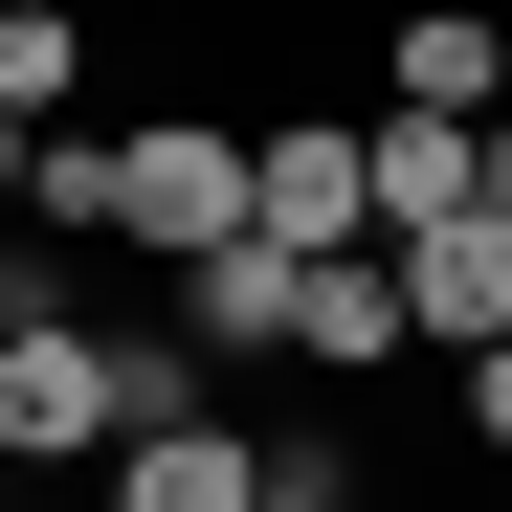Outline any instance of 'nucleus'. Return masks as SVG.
<instances>
[{
    "mask_svg": "<svg viewBox=\"0 0 512 512\" xmlns=\"http://www.w3.org/2000/svg\"><path fill=\"white\" fill-rule=\"evenodd\" d=\"M112 334L134 312H23V334H0V446H23V468H90V446H134V357H112Z\"/></svg>",
    "mask_w": 512,
    "mask_h": 512,
    "instance_id": "nucleus-1",
    "label": "nucleus"
},
{
    "mask_svg": "<svg viewBox=\"0 0 512 512\" xmlns=\"http://www.w3.org/2000/svg\"><path fill=\"white\" fill-rule=\"evenodd\" d=\"M112 245L223 268V245H245V112H134L112 134Z\"/></svg>",
    "mask_w": 512,
    "mask_h": 512,
    "instance_id": "nucleus-2",
    "label": "nucleus"
},
{
    "mask_svg": "<svg viewBox=\"0 0 512 512\" xmlns=\"http://www.w3.org/2000/svg\"><path fill=\"white\" fill-rule=\"evenodd\" d=\"M245 223H268L290 268L379 245V112H268V134H245Z\"/></svg>",
    "mask_w": 512,
    "mask_h": 512,
    "instance_id": "nucleus-3",
    "label": "nucleus"
},
{
    "mask_svg": "<svg viewBox=\"0 0 512 512\" xmlns=\"http://www.w3.org/2000/svg\"><path fill=\"white\" fill-rule=\"evenodd\" d=\"M401 268V312H423V357H512V223L468 201V223H423V245H379Z\"/></svg>",
    "mask_w": 512,
    "mask_h": 512,
    "instance_id": "nucleus-4",
    "label": "nucleus"
},
{
    "mask_svg": "<svg viewBox=\"0 0 512 512\" xmlns=\"http://www.w3.org/2000/svg\"><path fill=\"white\" fill-rule=\"evenodd\" d=\"M379 90L446 112V134H490V112H512V23H490V0H423V23L379 45Z\"/></svg>",
    "mask_w": 512,
    "mask_h": 512,
    "instance_id": "nucleus-5",
    "label": "nucleus"
},
{
    "mask_svg": "<svg viewBox=\"0 0 512 512\" xmlns=\"http://www.w3.org/2000/svg\"><path fill=\"white\" fill-rule=\"evenodd\" d=\"M290 357H312V379H379V357H423V312H401V268H379V245L290 268Z\"/></svg>",
    "mask_w": 512,
    "mask_h": 512,
    "instance_id": "nucleus-6",
    "label": "nucleus"
},
{
    "mask_svg": "<svg viewBox=\"0 0 512 512\" xmlns=\"http://www.w3.org/2000/svg\"><path fill=\"white\" fill-rule=\"evenodd\" d=\"M112 512H268V446L245 423H156V446H112Z\"/></svg>",
    "mask_w": 512,
    "mask_h": 512,
    "instance_id": "nucleus-7",
    "label": "nucleus"
},
{
    "mask_svg": "<svg viewBox=\"0 0 512 512\" xmlns=\"http://www.w3.org/2000/svg\"><path fill=\"white\" fill-rule=\"evenodd\" d=\"M179 334H201V357H290V245L245 223L223 268H179Z\"/></svg>",
    "mask_w": 512,
    "mask_h": 512,
    "instance_id": "nucleus-8",
    "label": "nucleus"
},
{
    "mask_svg": "<svg viewBox=\"0 0 512 512\" xmlns=\"http://www.w3.org/2000/svg\"><path fill=\"white\" fill-rule=\"evenodd\" d=\"M468 156H490V134H446V112H379V245L468 223Z\"/></svg>",
    "mask_w": 512,
    "mask_h": 512,
    "instance_id": "nucleus-9",
    "label": "nucleus"
},
{
    "mask_svg": "<svg viewBox=\"0 0 512 512\" xmlns=\"http://www.w3.org/2000/svg\"><path fill=\"white\" fill-rule=\"evenodd\" d=\"M67 90H90V23H67V0H0V112L67 134Z\"/></svg>",
    "mask_w": 512,
    "mask_h": 512,
    "instance_id": "nucleus-10",
    "label": "nucleus"
},
{
    "mask_svg": "<svg viewBox=\"0 0 512 512\" xmlns=\"http://www.w3.org/2000/svg\"><path fill=\"white\" fill-rule=\"evenodd\" d=\"M23 245H112V134H45L23 156Z\"/></svg>",
    "mask_w": 512,
    "mask_h": 512,
    "instance_id": "nucleus-11",
    "label": "nucleus"
},
{
    "mask_svg": "<svg viewBox=\"0 0 512 512\" xmlns=\"http://www.w3.org/2000/svg\"><path fill=\"white\" fill-rule=\"evenodd\" d=\"M468 446H490V468H512V357H468Z\"/></svg>",
    "mask_w": 512,
    "mask_h": 512,
    "instance_id": "nucleus-12",
    "label": "nucleus"
},
{
    "mask_svg": "<svg viewBox=\"0 0 512 512\" xmlns=\"http://www.w3.org/2000/svg\"><path fill=\"white\" fill-rule=\"evenodd\" d=\"M468 201H490V223H512V112H490V156H468Z\"/></svg>",
    "mask_w": 512,
    "mask_h": 512,
    "instance_id": "nucleus-13",
    "label": "nucleus"
},
{
    "mask_svg": "<svg viewBox=\"0 0 512 512\" xmlns=\"http://www.w3.org/2000/svg\"><path fill=\"white\" fill-rule=\"evenodd\" d=\"M268 512H357V490H334V468H268Z\"/></svg>",
    "mask_w": 512,
    "mask_h": 512,
    "instance_id": "nucleus-14",
    "label": "nucleus"
},
{
    "mask_svg": "<svg viewBox=\"0 0 512 512\" xmlns=\"http://www.w3.org/2000/svg\"><path fill=\"white\" fill-rule=\"evenodd\" d=\"M23 156H45V134H23V112H0V223H23Z\"/></svg>",
    "mask_w": 512,
    "mask_h": 512,
    "instance_id": "nucleus-15",
    "label": "nucleus"
},
{
    "mask_svg": "<svg viewBox=\"0 0 512 512\" xmlns=\"http://www.w3.org/2000/svg\"><path fill=\"white\" fill-rule=\"evenodd\" d=\"M23 312H45V290H23V268H0V334H23Z\"/></svg>",
    "mask_w": 512,
    "mask_h": 512,
    "instance_id": "nucleus-16",
    "label": "nucleus"
}]
</instances>
